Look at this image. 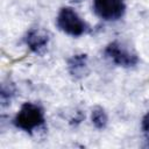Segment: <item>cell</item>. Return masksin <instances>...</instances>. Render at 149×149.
<instances>
[{
	"mask_svg": "<svg viewBox=\"0 0 149 149\" xmlns=\"http://www.w3.org/2000/svg\"><path fill=\"white\" fill-rule=\"evenodd\" d=\"M13 125L28 134H33L44 127V109L34 102H24L13 119Z\"/></svg>",
	"mask_w": 149,
	"mask_h": 149,
	"instance_id": "1",
	"label": "cell"
},
{
	"mask_svg": "<svg viewBox=\"0 0 149 149\" xmlns=\"http://www.w3.org/2000/svg\"><path fill=\"white\" fill-rule=\"evenodd\" d=\"M104 54L106 58L121 68H133L139 63V56L136 55V52H134L119 41L109 42L106 45Z\"/></svg>",
	"mask_w": 149,
	"mask_h": 149,
	"instance_id": "3",
	"label": "cell"
},
{
	"mask_svg": "<svg viewBox=\"0 0 149 149\" xmlns=\"http://www.w3.org/2000/svg\"><path fill=\"white\" fill-rule=\"evenodd\" d=\"M141 130L146 141V147L149 148V111L143 115L141 121Z\"/></svg>",
	"mask_w": 149,
	"mask_h": 149,
	"instance_id": "9",
	"label": "cell"
},
{
	"mask_svg": "<svg viewBox=\"0 0 149 149\" xmlns=\"http://www.w3.org/2000/svg\"><path fill=\"white\" fill-rule=\"evenodd\" d=\"M91 121L97 129H105L108 123V116L105 109L100 106H95L91 112Z\"/></svg>",
	"mask_w": 149,
	"mask_h": 149,
	"instance_id": "7",
	"label": "cell"
},
{
	"mask_svg": "<svg viewBox=\"0 0 149 149\" xmlns=\"http://www.w3.org/2000/svg\"><path fill=\"white\" fill-rule=\"evenodd\" d=\"M92 6L95 15L108 22L120 20L126 13V3L123 0H93Z\"/></svg>",
	"mask_w": 149,
	"mask_h": 149,
	"instance_id": "4",
	"label": "cell"
},
{
	"mask_svg": "<svg viewBox=\"0 0 149 149\" xmlns=\"http://www.w3.org/2000/svg\"><path fill=\"white\" fill-rule=\"evenodd\" d=\"M76 1H80V0H76Z\"/></svg>",
	"mask_w": 149,
	"mask_h": 149,
	"instance_id": "10",
	"label": "cell"
},
{
	"mask_svg": "<svg viewBox=\"0 0 149 149\" xmlns=\"http://www.w3.org/2000/svg\"><path fill=\"white\" fill-rule=\"evenodd\" d=\"M56 26L61 31L72 37H79L88 30L87 23L73 8L68 6L59 9L56 17Z\"/></svg>",
	"mask_w": 149,
	"mask_h": 149,
	"instance_id": "2",
	"label": "cell"
},
{
	"mask_svg": "<svg viewBox=\"0 0 149 149\" xmlns=\"http://www.w3.org/2000/svg\"><path fill=\"white\" fill-rule=\"evenodd\" d=\"M68 71L76 78L80 79L88 72V57L86 54H76L68 59Z\"/></svg>",
	"mask_w": 149,
	"mask_h": 149,
	"instance_id": "6",
	"label": "cell"
},
{
	"mask_svg": "<svg viewBox=\"0 0 149 149\" xmlns=\"http://www.w3.org/2000/svg\"><path fill=\"white\" fill-rule=\"evenodd\" d=\"M23 41L31 52L43 55L49 45V35L41 28H31L24 35Z\"/></svg>",
	"mask_w": 149,
	"mask_h": 149,
	"instance_id": "5",
	"label": "cell"
},
{
	"mask_svg": "<svg viewBox=\"0 0 149 149\" xmlns=\"http://www.w3.org/2000/svg\"><path fill=\"white\" fill-rule=\"evenodd\" d=\"M14 92H15V88L13 86L12 83H3L2 86H1V93H0V98H1V104L2 106L7 105L13 95H14Z\"/></svg>",
	"mask_w": 149,
	"mask_h": 149,
	"instance_id": "8",
	"label": "cell"
}]
</instances>
